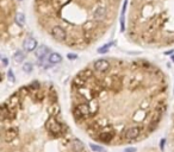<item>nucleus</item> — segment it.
Wrapping results in <instances>:
<instances>
[{
	"label": "nucleus",
	"mask_w": 174,
	"mask_h": 152,
	"mask_svg": "<svg viewBox=\"0 0 174 152\" xmlns=\"http://www.w3.org/2000/svg\"><path fill=\"white\" fill-rule=\"evenodd\" d=\"M16 23L19 25V26H23L24 23H25V17L23 13H17L16 16Z\"/></svg>",
	"instance_id": "obj_17"
},
{
	"label": "nucleus",
	"mask_w": 174,
	"mask_h": 152,
	"mask_svg": "<svg viewBox=\"0 0 174 152\" xmlns=\"http://www.w3.org/2000/svg\"><path fill=\"white\" fill-rule=\"evenodd\" d=\"M48 61H49L50 64H57L62 61V56L60 54H57V52H53V54L49 55V57H48Z\"/></svg>",
	"instance_id": "obj_11"
},
{
	"label": "nucleus",
	"mask_w": 174,
	"mask_h": 152,
	"mask_svg": "<svg viewBox=\"0 0 174 152\" xmlns=\"http://www.w3.org/2000/svg\"><path fill=\"white\" fill-rule=\"evenodd\" d=\"M23 70H24V73H26V74L31 73L32 72V64L31 63H25L23 65Z\"/></svg>",
	"instance_id": "obj_18"
},
{
	"label": "nucleus",
	"mask_w": 174,
	"mask_h": 152,
	"mask_svg": "<svg viewBox=\"0 0 174 152\" xmlns=\"http://www.w3.org/2000/svg\"><path fill=\"white\" fill-rule=\"evenodd\" d=\"M49 52V48H47L45 45H41L36 49V57L42 62V61L45 58V56Z\"/></svg>",
	"instance_id": "obj_8"
},
{
	"label": "nucleus",
	"mask_w": 174,
	"mask_h": 152,
	"mask_svg": "<svg viewBox=\"0 0 174 152\" xmlns=\"http://www.w3.org/2000/svg\"><path fill=\"white\" fill-rule=\"evenodd\" d=\"M71 144H72V147H73L75 151H81V150L84 149V144L81 143L79 139H75L73 143H71Z\"/></svg>",
	"instance_id": "obj_15"
},
{
	"label": "nucleus",
	"mask_w": 174,
	"mask_h": 152,
	"mask_svg": "<svg viewBox=\"0 0 174 152\" xmlns=\"http://www.w3.org/2000/svg\"><path fill=\"white\" fill-rule=\"evenodd\" d=\"M6 105H7L10 108H14L17 105H19V96H18V94H14V95H12L11 97H10V99L7 100Z\"/></svg>",
	"instance_id": "obj_12"
},
{
	"label": "nucleus",
	"mask_w": 174,
	"mask_h": 152,
	"mask_svg": "<svg viewBox=\"0 0 174 152\" xmlns=\"http://www.w3.org/2000/svg\"><path fill=\"white\" fill-rule=\"evenodd\" d=\"M140 134H141V130L137 126H132L124 132V138L127 140H132V139H136Z\"/></svg>",
	"instance_id": "obj_5"
},
{
	"label": "nucleus",
	"mask_w": 174,
	"mask_h": 152,
	"mask_svg": "<svg viewBox=\"0 0 174 152\" xmlns=\"http://www.w3.org/2000/svg\"><path fill=\"white\" fill-rule=\"evenodd\" d=\"M1 63H3V65H4V67H7V64H8L7 58H6L5 56H3V57H1Z\"/></svg>",
	"instance_id": "obj_23"
},
{
	"label": "nucleus",
	"mask_w": 174,
	"mask_h": 152,
	"mask_svg": "<svg viewBox=\"0 0 174 152\" xmlns=\"http://www.w3.org/2000/svg\"><path fill=\"white\" fill-rule=\"evenodd\" d=\"M90 114H92V109H91V106L86 102L78 105L76 108L74 109V118L76 120H80L82 118H87Z\"/></svg>",
	"instance_id": "obj_2"
},
{
	"label": "nucleus",
	"mask_w": 174,
	"mask_h": 152,
	"mask_svg": "<svg viewBox=\"0 0 174 152\" xmlns=\"http://www.w3.org/2000/svg\"><path fill=\"white\" fill-rule=\"evenodd\" d=\"M160 147H161V150H163V147H165V139H162L160 141Z\"/></svg>",
	"instance_id": "obj_26"
},
{
	"label": "nucleus",
	"mask_w": 174,
	"mask_h": 152,
	"mask_svg": "<svg viewBox=\"0 0 174 152\" xmlns=\"http://www.w3.org/2000/svg\"><path fill=\"white\" fill-rule=\"evenodd\" d=\"M135 151H136V149H135V147H129V149H125L124 150V152H135Z\"/></svg>",
	"instance_id": "obj_25"
},
{
	"label": "nucleus",
	"mask_w": 174,
	"mask_h": 152,
	"mask_svg": "<svg viewBox=\"0 0 174 152\" xmlns=\"http://www.w3.org/2000/svg\"><path fill=\"white\" fill-rule=\"evenodd\" d=\"M48 113L50 114V117H56L57 114L60 113V106L57 102L51 104L49 107H48Z\"/></svg>",
	"instance_id": "obj_10"
},
{
	"label": "nucleus",
	"mask_w": 174,
	"mask_h": 152,
	"mask_svg": "<svg viewBox=\"0 0 174 152\" xmlns=\"http://www.w3.org/2000/svg\"><path fill=\"white\" fill-rule=\"evenodd\" d=\"M67 57L73 61V59H76V57H78V56H76L75 54H68V55H67Z\"/></svg>",
	"instance_id": "obj_24"
},
{
	"label": "nucleus",
	"mask_w": 174,
	"mask_h": 152,
	"mask_svg": "<svg viewBox=\"0 0 174 152\" xmlns=\"http://www.w3.org/2000/svg\"><path fill=\"white\" fill-rule=\"evenodd\" d=\"M113 138V134L110 133V132H103V133H99V139L104 143H110Z\"/></svg>",
	"instance_id": "obj_13"
},
{
	"label": "nucleus",
	"mask_w": 174,
	"mask_h": 152,
	"mask_svg": "<svg viewBox=\"0 0 174 152\" xmlns=\"http://www.w3.org/2000/svg\"><path fill=\"white\" fill-rule=\"evenodd\" d=\"M13 59L16 63H22L23 61L25 59V55L23 51H17L14 55H13Z\"/></svg>",
	"instance_id": "obj_14"
},
{
	"label": "nucleus",
	"mask_w": 174,
	"mask_h": 152,
	"mask_svg": "<svg viewBox=\"0 0 174 152\" xmlns=\"http://www.w3.org/2000/svg\"><path fill=\"white\" fill-rule=\"evenodd\" d=\"M109 46H110V44H108V45H105V46H103V48L98 49V52H99V54H105V52H108Z\"/></svg>",
	"instance_id": "obj_22"
},
{
	"label": "nucleus",
	"mask_w": 174,
	"mask_h": 152,
	"mask_svg": "<svg viewBox=\"0 0 174 152\" xmlns=\"http://www.w3.org/2000/svg\"><path fill=\"white\" fill-rule=\"evenodd\" d=\"M23 48L26 50V51L29 52H31L34 51V50L37 49V42H36V39L32 38V37H29L24 40V43H23Z\"/></svg>",
	"instance_id": "obj_7"
},
{
	"label": "nucleus",
	"mask_w": 174,
	"mask_h": 152,
	"mask_svg": "<svg viewBox=\"0 0 174 152\" xmlns=\"http://www.w3.org/2000/svg\"><path fill=\"white\" fill-rule=\"evenodd\" d=\"M172 59H173V62H174V56H172Z\"/></svg>",
	"instance_id": "obj_27"
},
{
	"label": "nucleus",
	"mask_w": 174,
	"mask_h": 152,
	"mask_svg": "<svg viewBox=\"0 0 174 152\" xmlns=\"http://www.w3.org/2000/svg\"><path fill=\"white\" fill-rule=\"evenodd\" d=\"M94 69L98 73H106L110 69V63L106 59H98L94 62Z\"/></svg>",
	"instance_id": "obj_6"
},
{
	"label": "nucleus",
	"mask_w": 174,
	"mask_h": 152,
	"mask_svg": "<svg viewBox=\"0 0 174 152\" xmlns=\"http://www.w3.org/2000/svg\"><path fill=\"white\" fill-rule=\"evenodd\" d=\"M91 149L95 152H104V147L99 146V145H94V144H91Z\"/></svg>",
	"instance_id": "obj_19"
},
{
	"label": "nucleus",
	"mask_w": 174,
	"mask_h": 152,
	"mask_svg": "<svg viewBox=\"0 0 174 152\" xmlns=\"http://www.w3.org/2000/svg\"><path fill=\"white\" fill-rule=\"evenodd\" d=\"M73 86H74V88H76V89H80V88H82V87H86V78L79 74L76 77H74V80H73Z\"/></svg>",
	"instance_id": "obj_9"
},
{
	"label": "nucleus",
	"mask_w": 174,
	"mask_h": 152,
	"mask_svg": "<svg viewBox=\"0 0 174 152\" xmlns=\"http://www.w3.org/2000/svg\"><path fill=\"white\" fill-rule=\"evenodd\" d=\"M17 137H18V130L17 128H14V127H8L7 130L3 128V138L6 143L13 141Z\"/></svg>",
	"instance_id": "obj_3"
},
{
	"label": "nucleus",
	"mask_w": 174,
	"mask_h": 152,
	"mask_svg": "<svg viewBox=\"0 0 174 152\" xmlns=\"http://www.w3.org/2000/svg\"><path fill=\"white\" fill-rule=\"evenodd\" d=\"M50 33L57 40H64L67 38V33L64 31V29L61 26H53L50 29Z\"/></svg>",
	"instance_id": "obj_4"
},
{
	"label": "nucleus",
	"mask_w": 174,
	"mask_h": 152,
	"mask_svg": "<svg viewBox=\"0 0 174 152\" xmlns=\"http://www.w3.org/2000/svg\"><path fill=\"white\" fill-rule=\"evenodd\" d=\"M48 99L50 100V102L54 104V102H57V93L55 92V89H50V92L49 94H48Z\"/></svg>",
	"instance_id": "obj_16"
},
{
	"label": "nucleus",
	"mask_w": 174,
	"mask_h": 152,
	"mask_svg": "<svg viewBox=\"0 0 174 152\" xmlns=\"http://www.w3.org/2000/svg\"><path fill=\"white\" fill-rule=\"evenodd\" d=\"M29 89H34V90H38L40 89V83H37V82H34V83H31L30 86H29Z\"/></svg>",
	"instance_id": "obj_21"
},
{
	"label": "nucleus",
	"mask_w": 174,
	"mask_h": 152,
	"mask_svg": "<svg viewBox=\"0 0 174 152\" xmlns=\"http://www.w3.org/2000/svg\"><path fill=\"white\" fill-rule=\"evenodd\" d=\"M47 130H48V132L51 133L54 137H57L62 133L63 127H62V124L55 117H50L47 121Z\"/></svg>",
	"instance_id": "obj_1"
},
{
	"label": "nucleus",
	"mask_w": 174,
	"mask_h": 152,
	"mask_svg": "<svg viewBox=\"0 0 174 152\" xmlns=\"http://www.w3.org/2000/svg\"><path fill=\"white\" fill-rule=\"evenodd\" d=\"M7 77H8V81H10V82H12V83L16 81V77H14V75H13V72H12V70H8Z\"/></svg>",
	"instance_id": "obj_20"
}]
</instances>
